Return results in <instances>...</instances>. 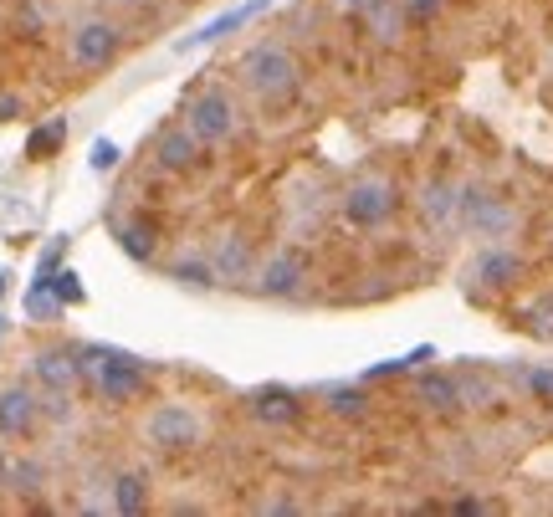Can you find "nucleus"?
I'll return each mask as SVG.
<instances>
[{"label":"nucleus","mask_w":553,"mask_h":517,"mask_svg":"<svg viewBox=\"0 0 553 517\" xmlns=\"http://www.w3.org/2000/svg\"><path fill=\"white\" fill-rule=\"evenodd\" d=\"M338 11H344L349 21H359L374 41H385V47H395L400 31H405V11L400 0H333Z\"/></svg>","instance_id":"obj_9"},{"label":"nucleus","mask_w":553,"mask_h":517,"mask_svg":"<svg viewBox=\"0 0 553 517\" xmlns=\"http://www.w3.org/2000/svg\"><path fill=\"white\" fill-rule=\"evenodd\" d=\"M338 210H344V221L354 231H379V226H390L395 215H400V185L390 175H359L344 190Z\"/></svg>","instance_id":"obj_3"},{"label":"nucleus","mask_w":553,"mask_h":517,"mask_svg":"<svg viewBox=\"0 0 553 517\" xmlns=\"http://www.w3.org/2000/svg\"><path fill=\"white\" fill-rule=\"evenodd\" d=\"M472 282L487 287V292H507L513 282H523V256L507 246V241H492L477 262H472Z\"/></svg>","instance_id":"obj_12"},{"label":"nucleus","mask_w":553,"mask_h":517,"mask_svg":"<svg viewBox=\"0 0 553 517\" xmlns=\"http://www.w3.org/2000/svg\"><path fill=\"white\" fill-rule=\"evenodd\" d=\"M41 420V400L26 390V384H6L0 390V441H26Z\"/></svg>","instance_id":"obj_13"},{"label":"nucleus","mask_w":553,"mask_h":517,"mask_svg":"<svg viewBox=\"0 0 553 517\" xmlns=\"http://www.w3.org/2000/svg\"><path fill=\"white\" fill-rule=\"evenodd\" d=\"M400 11H405V21H415V26H431V21L446 11V0H400Z\"/></svg>","instance_id":"obj_27"},{"label":"nucleus","mask_w":553,"mask_h":517,"mask_svg":"<svg viewBox=\"0 0 553 517\" xmlns=\"http://www.w3.org/2000/svg\"><path fill=\"white\" fill-rule=\"evenodd\" d=\"M272 6V0H241V6H231V11H221L216 21H205L195 36H185L175 52H195V47H210V41H221V36H231V31H241L246 21H257L262 11Z\"/></svg>","instance_id":"obj_15"},{"label":"nucleus","mask_w":553,"mask_h":517,"mask_svg":"<svg viewBox=\"0 0 553 517\" xmlns=\"http://www.w3.org/2000/svg\"><path fill=\"white\" fill-rule=\"evenodd\" d=\"M6 292H11V272H0V303H6Z\"/></svg>","instance_id":"obj_34"},{"label":"nucleus","mask_w":553,"mask_h":517,"mask_svg":"<svg viewBox=\"0 0 553 517\" xmlns=\"http://www.w3.org/2000/svg\"><path fill=\"white\" fill-rule=\"evenodd\" d=\"M118 159H123V154H118V144H113V139H98V144H93V154H88L93 175H113V169H118Z\"/></svg>","instance_id":"obj_29"},{"label":"nucleus","mask_w":553,"mask_h":517,"mask_svg":"<svg viewBox=\"0 0 553 517\" xmlns=\"http://www.w3.org/2000/svg\"><path fill=\"white\" fill-rule=\"evenodd\" d=\"M11 118H21V98L16 93H0V123H11Z\"/></svg>","instance_id":"obj_31"},{"label":"nucleus","mask_w":553,"mask_h":517,"mask_svg":"<svg viewBox=\"0 0 553 517\" xmlns=\"http://www.w3.org/2000/svg\"><path fill=\"white\" fill-rule=\"evenodd\" d=\"M118 52H123V31L113 21H103V16L77 21L72 36H67V62L77 72H103V67L118 62Z\"/></svg>","instance_id":"obj_6"},{"label":"nucleus","mask_w":553,"mask_h":517,"mask_svg":"<svg viewBox=\"0 0 553 517\" xmlns=\"http://www.w3.org/2000/svg\"><path fill=\"white\" fill-rule=\"evenodd\" d=\"M523 318H528V333H538V338H548V343H553V292L533 297Z\"/></svg>","instance_id":"obj_24"},{"label":"nucleus","mask_w":553,"mask_h":517,"mask_svg":"<svg viewBox=\"0 0 553 517\" xmlns=\"http://www.w3.org/2000/svg\"><path fill=\"white\" fill-rule=\"evenodd\" d=\"M456 226L482 236V241H507V236L518 231V210H513V200L492 195L487 185H461V195H456Z\"/></svg>","instance_id":"obj_4"},{"label":"nucleus","mask_w":553,"mask_h":517,"mask_svg":"<svg viewBox=\"0 0 553 517\" xmlns=\"http://www.w3.org/2000/svg\"><path fill=\"white\" fill-rule=\"evenodd\" d=\"M31 374H36L41 390L72 395V390H77V379H82L77 349H41V354H31Z\"/></svg>","instance_id":"obj_14"},{"label":"nucleus","mask_w":553,"mask_h":517,"mask_svg":"<svg viewBox=\"0 0 553 517\" xmlns=\"http://www.w3.org/2000/svg\"><path fill=\"white\" fill-rule=\"evenodd\" d=\"M303 282H308V251H297V246L267 256L262 272H257V292L262 297H292Z\"/></svg>","instance_id":"obj_11"},{"label":"nucleus","mask_w":553,"mask_h":517,"mask_svg":"<svg viewBox=\"0 0 553 517\" xmlns=\"http://www.w3.org/2000/svg\"><path fill=\"white\" fill-rule=\"evenodd\" d=\"M205 164V144L190 134L185 123H164L154 134V169L159 175H190Z\"/></svg>","instance_id":"obj_8"},{"label":"nucleus","mask_w":553,"mask_h":517,"mask_svg":"<svg viewBox=\"0 0 553 517\" xmlns=\"http://www.w3.org/2000/svg\"><path fill=\"white\" fill-rule=\"evenodd\" d=\"M415 405L420 410H431V415H456V410H466V400H461V379H451V374H420L415 379Z\"/></svg>","instance_id":"obj_16"},{"label":"nucleus","mask_w":553,"mask_h":517,"mask_svg":"<svg viewBox=\"0 0 553 517\" xmlns=\"http://www.w3.org/2000/svg\"><path fill=\"white\" fill-rule=\"evenodd\" d=\"M169 282H180L190 292H210L221 277H216V262H210V256H175V262H169Z\"/></svg>","instance_id":"obj_20"},{"label":"nucleus","mask_w":553,"mask_h":517,"mask_svg":"<svg viewBox=\"0 0 553 517\" xmlns=\"http://www.w3.org/2000/svg\"><path fill=\"white\" fill-rule=\"evenodd\" d=\"M446 512H456V517H461V512H487V507H482L477 497H456V502H451Z\"/></svg>","instance_id":"obj_32"},{"label":"nucleus","mask_w":553,"mask_h":517,"mask_svg":"<svg viewBox=\"0 0 553 517\" xmlns=\"http://www.w3.org/2000/svg\"><path fill=\"white\" fill-rule=\"evenodd\" d=\"M241 88L262 108H287L297 98V88H303V67H297V57L282 41H257L241 57Z\"/></svg>","instance_id":"obj_1"},{"label":"nucleus","mask_w":553,"mask_h":517,"mask_svg":"<svg viewBox=\"0 0 553 517\" xmlns=\"http://www.w3.org/2000/svg\"><path fill=\"white\" fill-rule=\"evenodd\" d=\"M523 384H528V395H533V400L553 405V364H538V369H528V374H523Z\"/></svg>","instance_id":"obj_26"},{"label":"nucleus","mask_w":553,"mask_h":517,"mask_svg":"<svg viewBox=\"0 0 553 517\" xmlns=\"http://www.w3.org/2000/svg\"><path fill=\"white\" fill-rule=\"evenodd\" d=\"M323 410L328 415H344V420H359L369 410L364 384H333V390H323Z\"/></svg>","instance_id":"obj_22"},{"label":"nucleus","mask_w":553,"mask_h":517,"mask_svg":"<svg viewBox=\"0 0 553 517\" xmlns=\"http://www.w3.org/2000/svg\"><path fill=\"white\" fill-rule=\"evenodd\" d=\"M144 441L154 451H195L205 441V420L195 405H180V400H164L144 415Z\"/></svg>","instance_id":"obj_5"},{"label":"nucleus","mask_w":553,"mask_h":517,"mask_svg":"<svg viewBox=\"0 0 553 517\" xmlns=\"http://www.w3.org/2000/svg\"><path fill=\"white\" fill-rule=\"evenodd\" d=\"M113 241H118V251L129 256V262H154V251H159V226L149 221V215H134V221H118V231H113Z\"/></svg>","instance_id":"obj_17"},{"label":"nucleus","mask_w":553,"mask_h":517,"mask_svg":"<svg viewBox=\"0 0 553 517\" xmlns=\"http://www.w3.org/2000/svg\"><path fill=\"white\" fill-rule=\"evenodd\" d=\"M52 287H57V297H62V308H77V303H88V287H82V277H77V272H67V267H57Z\"/></svg>","instance_id":"obj_25"},{"label":"nucleus","mask_w":553,"mask_h":517,"mask_svg":"<svg viewBox=\"0 0 553 517\" xmlns=\"http://www.w3.org/2000/svg\"><path fill=\"white\" fill-rule=\"evenodd\" d=\"M405 369H410V359H385V364L364 369V384H369V379H390V374H405Z\"/></svg>","instance_id":"obj_30"},{"label":"nucleus","mask_w":553,"mask_h":517,"mask_svg":"<svg viewBox=\"0 0 553 517\" xmlns=\"http://www.w3.org/2000/svg\"><path fill=\"white\" fill-rule=\"evenodd\" d=\"M210 262H216V277H221V282H246V277H257V256H251V241H246V236H226Z\"/></svg>","instance_id":"obj_19"},{"label":"nucleus","mask_w":553,"mask_h":517,"mask_svg":"<svg viewBox=\"0 0 553 517\" xmlns=\"http://www.w3.org/2000/svg\"><path fill=\"white\" fill-rule=\"evenodd\" d=\"M77 364H82V379L93 384V395L103 405H129L144 395V364L123 349H108V343H77Z\"/></svg>","instance_id":"obj_2"},{"label":"nucleus","mask_w":553,"mask_h":517,"mask_svg":"<svg viewBox=\"0 0 553 517\" xmlns=\"http://www.w3.org/2000/svg\"><path fill=\"white\" fill-rule=\"evenodd\" d=\"M185 128L205 144V149H216L236 134V103L226 88H200L190 103H185Z\"/></svg>","instance_id":"obj_7"},{"label":"nucleus","mask_w":553,"mask_h":517,"mask_svg":"<svg viewBox=\"0 0 553 517\" xmlns=\"http://www.w3.org/2000/svg\"><path fill=\"white\" fill-rule=\"evenodd\" d=\"M246 415L257 420V425H297L303 420V400H297V390H287V384H257V390L246 395Z\"/></svg>","instance_id":"obj_10"},{"label":"nucleus","mask_w":553,"mask_h":517,"mask_svg":"<svg viewBox=\"0 0 553 517\" xmlns=\"http://www.w3.org/2000/svg\"><path fill=\"white\" fill-rule=\"evenodd\" d=\"M0 333H6V318H0Z\"/></svg>","instance_id":"obj_35"},{"label":"nucleus","mask_w":553,"mask_h":517,"mask_svg":"<svg viewBox=\"0 0 553 517\" xmlns=\"http://www.w3.org/2000/svg\"><path fill=\"white\" fill-rule=\"evenodd\" d=\"M456 195H461V185L456 180H446V175H431L420 185V210H425V221L431 226H456Z\"/></svg>","instance_id":"obj_18"},{"label":"nucleus","mask_w":553,"mask_h":517,"mask_svg":"<svg viewBox=\"0 0 553 517\" xmlns=\"http://www.w3.org/2000/svg\"><path fill=\"white\" fill-rule=\"evenodd\" d=\"M11 492H36L41 487V466L36 461H11Z\"/></svg>","instance_id":"obj_28"},{"label":"nucleus","mask_w":553,"mask_h":517,"mask_svg":"<svg viewBox=\"0 0 553 517\" xmlns=\"http://www.w3.org/2000/svg\"><path fill=\"white\" fill-rule=\"evenodd\" d=\"M62 144H67V118H52V123H41L36 134L26 139V159H31V164H47Z\"/></svg>","instance_id":"obj_23"},{"label":"nucleus","mask_w":553,"mask_h":517,"mask_svg":"<svg viewBox=\"0 0 553 517\" xmlns=\"http://www.w3.org/2000/svg\"><path fill=\"white\" fill-rule=\"evenodd\" d=\"M144 507H149V477H144V471H118V477H113V512L134 517Z\"/></svg>","instance_id":"obj_21"},{"label":"nucleus","mask_w":553,"mask_h":517,"mask_svg":"<svg viewBox=\"0 0 553 517\" xmlns=\"http://www.w3.org/2000/svg\"><path fill=\"white\" fill-rule=\"evenodd\" d=\"M11 482V456H6V446H0V487Z\"/></svg>","instance_id":"obj_33"}]
</instances>
